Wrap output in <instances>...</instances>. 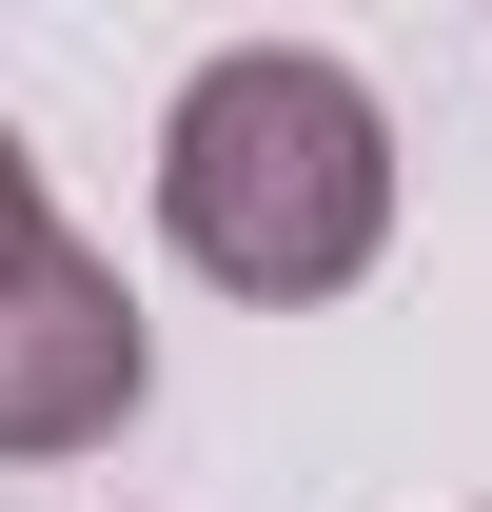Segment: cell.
Wrapping results in <instances>:
<instances>
[{"mask_svg": "<svg viewBox=\"0 0 492 512\" xmlns=\"http://www.w3.org/2000/svg\"><path fill=\"white\" fill-rule=\"evenodd\" d=\"M158 237H178L217 296H256V316L355 296L374 237H394V119H374V79L315 60V40L197 60L178 119H158Z\"/></svg>", "mask_w": 492, "mask_h": 512, "instance_id": "6da1fadb", "label": "cell"}, {"mask_svg": "<svg viewBox=\"0 0 492 512\" xmlns=\"http://www.w3.org/2000/svg\"><path fill=\"white\" fill-rule=\"evenodd\" d=\"M138 375H158V355H138L119 256L40 197L20 119H0V453H20V473H40V453H99L138 414Z\"/></svg>", "mask_w": 492, "mask_h": 512, "instance_id": "7a4b0ae2", "label": "cell"}]
</instances>
